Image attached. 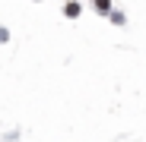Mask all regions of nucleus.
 Masks as SVG:
<instances>
[{
    "instance_id": "20e7f679",
    "label": "nucleus",
    "mask_w": 146,
    "mask_h": 142,
    "mask_svg": "<svg viewBox=\"0 0 146 142\" xmlns=\"http://www.w3.org/2000/svg\"><path fill=\"white\" fill-rule=\"evenodd\" d=\"M7 41H10V29H7V26H0V44H7Z\"/></svg>"
},
{
    "instance_id": "f03ea898",
    "label": "nucleus",
    "mask_w": 146,
    "mask_h": 142,
    "mask_svg": "<svg viewBox=\"0 0 146 142\" xmlns=\"http://www.w3.org/2000/svg\"><path fill=\"white\" fill-rule=\"evenodd\" d=\"M92 10L99 13V16H108L114 10V3H111V0H92Z\"/></svg>"
},
{
    "instance_id": "f257e3e1",
    "label": "nucleus",
    "mask_w": 146,
    "mask_h": 142,
    "mask_svg": "<svg viewBox=\"0 0 146 142\" xmlns=\"http://www.w3.org/2000/svg\"><path fill=\"white\" fill-rule=\"evenodd\" d=\"M64 16L67 19H80L83 16V0H67L64 3Z\"/></svg>"
},
{
    "instance_id": "39448f33",
    "label": "nucleus",
    "mask_w": 146,
    "mask_h": 142,
    "mask_svg": "<svg viewBox=\"0 0 146 142\" xmlns=\"http://www.w3.org/2000/svg\"><path fill=\"white\" fill-rule=\"evenodd\" d=\"M32 3H44V0H32Z\"/></svg>"
},
{
    "instance_id": "7ed1b4c3",
    "label": "nucleus",
    "mask_w": 146,
    "mask_h": 142,
    "mask_svg": "<svg viewBox=\"0 0 146 142\" xmlns=\"http://www.w3.org/2000/svg\"><path fill=\"white\" fill-rule=\"evenodd\" d=\"M108 19H111V26H124V22H127V16L121 13V10H111V13H108Z\"/></svg>"
}]
</instances>
